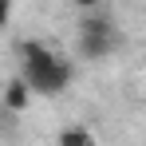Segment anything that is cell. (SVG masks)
I'll return each mask as SVG.
<instances>
[{"label":"cell","mask_w":146,"mask_h":146,"mask_svg":"<svg viewBox=\"0 0 146 146\" xmlns=\"http://www.w3.org/2000/svg\"><path fill=\"white\" fill-rule=\"evenodd\" d=\"M20 79L28 83V91H40V95H59L67 83H71V63H63L51 48H44L40 40H24L20 44Z\"/></svg>","instance_id":"obj_1"},{"label":"cell","mask_w":146,"mask_h":146,"mask_svg":"<svg viewBox=\"0 0 146 146\" xmlns=\"http://www.w3.org/2000/svg\"><path fill=\"white\" fill-rule=\"evenodd\" d=\"M122 48V32H103V36H79V55L83 59H107L111 51Z\"/></svg>","instance_id":"obj_2"},{"label":"cell","mask_w":146,"mask_h":146,"mask_svg":"<svg viewBox=\"0 0 146 146\" xmlns=\"http://www.w3.org/2000/svg\"><path fill=\"white\" fill-rule=\"evenodd\" d=\"M28 99H32V91H28V83L16 75V79H8V87H4V107L8 111H28Z\"/></svg>","instance_id":"obj_3"},{"label":"cell","mask_w":146,"mask_h":146,"mask_svg":"<svg viewBox=\"0 0 146 146\" xmlns=\"http://www.w3.org/2000/svg\"><path fill=\"white\" fill-rule=\"evenodd\" d=\"M55 146H95V134L87 130V126H63L59 130V138H55Z\"/></svg>","instance_id":"obj_4"},{"label":"cell","mask_w":146,"mask_h":146,"mask_svg":"<svg viewBox=\"0 0 146 146\" xmlns=\"http://www.w3.org/2000/svg\"><path fill=\"white\" fill-rule=\"evenodd\" d=\"M8 20H12V4H8V0H0V28L8 24Z\"/></svg>","instance_id":"obj_5"}]
</instances>
